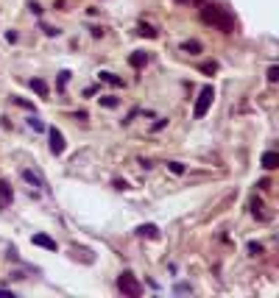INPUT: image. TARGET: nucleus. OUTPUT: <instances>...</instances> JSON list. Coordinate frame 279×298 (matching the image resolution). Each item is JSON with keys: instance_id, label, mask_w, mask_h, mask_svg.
<instances>
[{"instance_id": "obj_16", "label": "nucleus", "mask_w": 279, "mask_h": 298, "mask_svg": "<svg viewBox=\"0 0 279 298\" xmlns=\"http://www.w3.org/2000/svg\"><path fill=\"white\" fill-rule=\"evenodd\" d=\"M28 126L34 128V131H45V123L39 117H28Z\"/></svg>"}, {"instance_id": "obj_12", "label": "nucleus", "mask_w": 279, "mask_h": 298, "mask_svg": "<svg viewBox=\"0 0 279 298\" xmlns=\"http://www.w3.org/2000/svg\"><path fill=\"white\" fill-rule=\"evenodd\" d=\"M101 81H106V84H112V86H123V78H117L114 73H101Z\"/></svg>"}, {"instance_id": "obj_3", "label": "nucleus", "mask_w": 279, "mask_h": 298, "mask_svg": "<svg viewBox=\"0 0 279 298\" xmlns=\"http://www.w3.org/2000/svg\"><path fill=\"white\" fill-rule=\"evenodd\" d=\"M117 290H120L123 296H131V298L142 296V287H140V281L134 279L131 273H120V279H117Z\"/></svg>"}, {"instance_id": "obj_10", "label": "nucleus", "mask_w": 279, "mask_h": 298, "mask_svg": "<svg viewBox=\"0 0 279 298\" xmlns=\"http://www.w3.org/2000/svg\"><path fill=\"white\" fill-rule=\"evenodd\" d=\"M31 89H34L39 98H48V84H45L42 78H31Z\"/></svg>"}, {"instance_id": "obj_8", "label": "nucleus", "mask_w": 279, "mask_h": 298, "mask_svg": "<svg viewBox=\"0 0 279 298\" xmlns=\"http://www.w3.org/2000/svg\"><path fill=\"white\" fill-rule=\"evenodd\" d=\"M131 67H145V64H148V53H142V51H137V53H131Z\"/></svg>"}, {"instance_id": "obj_20", "label": "nucleus", "mask_w": 279, "mask_h": 298, "mask_svg": "<svg viewBox=\"0 0 279 298\" xmlns=\"http://www.w3.org/2000/svg\"><path fill=\"white\" fill-rule=\"evenodd\" d=\"M201 70H204V73H215V70H218V64H215V61H207Z\"/></svg>"}, {"instance_id": "obj_19", "label": "nucleus", "mask_w": 279, "mask_h": 298, "mask_svg": "<svg viewBox=\"0 0 279 298\" xmlns=\"http://www.w3.org/2000/svg\"><path fill=\"white\" fill-rule=\"evenodd\" d=\"M249 254H251V256L262 254V245H260V243H249Z\"/></svg>"}, {"instance_id": "obj_4", "label": "nucleus", "mask_w": 279, "mask_h": 298, "mask_svg": "<svg viewBox=\"0 0 279 298\" xmlns=\"http://www.w3.org/2000/svg\"><path fill=\"white\" fill-rule=\"evenodd\" d=\"M48 134H51V154H53V156L64 154V134H61L59 128H51Z\"/></svg>"}, {"instance_id": "obj_18", "label": "nucleus", "mask_w": 279, "mask_h": 298, "mask_svg": "<svg viewBox=\"0 0 279 298\" xmlns=\"http://www.w3.org/2000/svg\"><path fill=\"white\" fill-rule=\"evenodd\" d=\"M167 167H170V170H173L176 176H182V173H184V164H182V162H170Z\"/></svg>"}, {"instance_id": "obj_13", "label": "nucleus", "mask_w": 279, "mask_h": 298, "mask_svg": "<svg viewBox=\"0 0 279 298\" xmlns=\"http://www.w3.org/2000/svg\"><path fill=\"white\" fill-rule=\"evenodd\" d=\"M23 179H26L28 184H34V187H42V181L36 179V176H34V173H31V170H23Z\"/></svg>"}, {"instance_id": "obj_2", "label": "nucleus", "mask_w": 279, "mask_h": 298, "mask_svg": "<svg viewBox=\"0 0 279 298\" xmlns=\"http://www.w3.org/2000/svg\"><path fill=\"white\" fill-rule=\"evenodd\" d=\"M212 101H215V89H212V86H204V89H201L198 92V101H195V109H193V117H204V114H207L209 111V106H212Z\"/></svg>"}, {"instance_id": "obj_6", "label": "nucleus", "mask_w": 279, "mask_h": 298, "mask_svg": "<svg viewBox=\"0 0 279 298\" xmlns=\"http://www.w3.org/2000/svg\"><path fill=\"white\" fill-rule=\"evenodd\" d=\"M31 243H34V245H39V248H45V251H56V240H51L48 234H34V237H31Z\"/></svg>"}, {"instance_id": "obj_1", "label": "nucleus", "mask_w": 279, "mask_h": 298, "mask_svg": "<svg viewBox=\"0 0 279 298\" xmlns=\"http://www.w3.org/2000/svg\"><path fill=\"white\" fill-rule=\"evenodd\" d=\"M201 17H204L207 26L221 28L223 34H232V31H235V20L229 17L223 9H218V6H204V9H201Z\"/></svg>"}, {"instance_id": "obj_15", "label": "nucleus", "mask_w": 279, "mask_h": 298, "mask_svg": "<svg viewBox=\"0 0 279 298\" xmlns=\"http://www.w3.org/2000/svg\"><path fill=\"white\" fill-rule=\"evenodd\" d=\"M117 98H112V95H106V98H101V106H106V109H114V106H117Z\"/></svg>"}, {"instance_id": "obj_9", "label": "nucleus", "mask_w": 279, "mask_h": 298, "mask_svg": "<svg viewBox=\"0 0 279 298\" xmlns=\"http://www.w3.org/2000/svg\"><path fill=\"white\" fill-rule=\"evenodd\" d=\"M182 51H184V53H190V56H198V53L204 51V45L195 42V39H190V42H182Z\"/></svg>"}, {"instance_id": "obj_5", "label": "nucleus", "mask_w": 279, "mask_h": 298, "mask_svg": "<svg viewBox=\"0 0 279 298\" xmlns=\"http://www.w3.org/2000/svg\"><path fill=\"white\" fill-rule=\"evenodd\" d=\"M260 162H262L265 170H277V167H279V154H277V151H265Z\"/></svg>"}, {"instance_id": "obj_21", "label": "nucleus", "mask_w": 279, "mask_h": 298, "mask_svg": "<svg viewBox=\"0 0 279 298\" xmlns=\"http://www.w3.org/2000/svg\"><path fill=\"white\" fill-rule=\"evenodd\" d=\"M0 296H3V298H14V293H9V290H0Z\"/></svg>"}, {"instance_id": "obj_17", "label": "nucleus", "mask_w": 279, "mask_h": 298, "mask_svg": "<svg viewBox=\"0 0 279 298\" xmlns=\"http://www.w3.org/2000/svg\"><path fill=\"white\" fill-rule=\"evenodd\" d=\"M277 78H279V67L277 64H271L268 67V84H277Z\"/></svg>"}, {"instance_id": "obj_11", "label": "nucleus", "mask_w": 279, "mask_h": 298, "mask_svg": "<svg viewBox=\"0 0 279 298\" xmlns=\"http://www.w3.org/2000/svg\"><path fill=\"white\" fill-rule=\"evenodd\" d=\"M137 234H140V237H159V229L154 226V223H148V226H140Z\"/></svg>"}, {"instance_id": "obj_14", "label": "nucleus", "mask_w": 279, "mask_h": 298, "mask_svg": "<svg viewBox=\"0 0 279 298\" xmlns=\"http://www.w3.org/2000/svg\"><path fill=\"white\" fill-rule=\"evenodd\" d=\"M137 34H140V36H148V39H154V36H157V31H154L151 26H140V28H137Z\"/></svg>"}, {"instance_id": "obj_7", "label": "nucleus", "mask_w": 279, "mask_h": 298, "mask_svg": "<svg viewBox=\"0 0 279 298\" xmlns=\"http://www.w3.org/2000/svg\"><path fill=\"white\" fill-rule=\"evenodd\" d=\"M11 201H14V192H11V187L6 184V181H0V209H3V206H9Z\"/></svg>"}]
</instances>
